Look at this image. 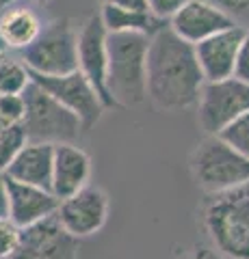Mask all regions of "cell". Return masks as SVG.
<instances>
[{
	"mask_svg": "<svg viewBox=\"0 0 249 259\" xmlns=\"http://www.w3.org/2000/svg\"><path fill=\"white\" fill-rule=\"evenodd\" d=\"M204 76L193 46L163 26L150 37L146 56V93L160 112H180L195 106Z\"/></svg>",
	"mask_w": 249,
	"mask_h": 259,
	"instance_id": "6da1fadb",
	"label": "cell"
},
{
	"mask_svg": "<svg viewBox=\"0 0 249 259\" xmlns=\"http://www.w3.org/2000/svg\"><path fill=\"white\" fill-rule=\"evenodd\" d=\"M199 223L210 246L228 259H249V182L228 192L206 194Z\"/></svg>",
	"mask_w": 249,
	"mask_h": 259,
	"instance_id": "7a4b0ae2",
	"label": "cell"
},
{
	"mask_svg": "<svg viewBox=\"0 0 249 259\" xmlns=\"http://www.w3.org/2000/svg\"><path fill=\"white\" fill-rule=\"evenodd\" d=\"M150 37L134 32L106 35V93L113 106L136 108L148 102L146 56Z\"/></svg>",
	"mask_w": 249,
	"mask_h": 259,
	"instance_id": "3957f363",
	"label": "cell"
},
{
	"mask_svg": "<svg viewBox=\"0 0 249 259\" xmlns=\"http://www.w3.org/2000/svg\"><path fill=\"white\" fill-rule=\"evenodd\" d=\"M189 171L204 194H219L249 182V160L219 136H204L189 156Z\"/></svg>",
	"mask_w": 249,
	"mask_h": 259,
	"instance_id": "277c9868",
	"label": "cell"
},
{
	"mask_svg": "<svg viewBox=\"0 0 249 259\" xmlns=\"http://www.w3.org/2000/svg\"><path fill=\"white\" fill-rule=\"evenodd\" d=\"M28 74L65 76L78 69V28L69 18L50 20L28 48L20 52Z\"/></svg>",
	"mask_w": 249,
	"mask_h": 259,
	"instance_id": "5b68a950",
	"label": "cell"
},
{
	"mask_svg": "<svg viewBox=\"0 0 249 259\" xmlns=\"http://www.w3.org/2000/svg\"><path fill=\"white\" fill-rule=\"evenodd\" d=\"M22 97L26 110H24L20 127L28 143H74L85 130L74 112L61 106L52 95H48L35 82H28V87L22 91Z\"/></svg>",
	"mask_w": 249,
	"mask_h": 259,
	"instance_id": "8992f818",
	"label": "cell"
},
{
	"mask_svg": "<svg viewBox=\"0 0 249 259\" xmlns=\"http://www.w3.org/2000/svg\"><path fill=\"white\" fill-rule=\"evenodd\" d=\"M197 106V123L206 136H219L223 127L249 112V84L238 78L204 82Z\"/></svg>",
	"mask_w": 249,
	"mask_h": 259,
	"instance_id": "52a82bcc",
	"label": "cell"
},
{
	"mask_svg": "<svg viewBox=\"0 0 249 259\" xmlns=\"http://www.w3.org/2000/svg\"><path fill=\"white\" fill-rule=\"evenodd\" d=\"M111 212L109 194L100 186H85L83 190L59 201L57 221L72 238L85 240L104 229Z\"/></svg>",
	"mask_w": 249,
	"mask_h": 259,
	"instance_id": "ba28073f",
	"label": "cell"
},
{
	"mask_svg": "<svg viewBox=\"0 0 249 259\" xmlns=\"http://www.w3.org/2000/svg\"><path fill=\"white\" fill-rule=\"evenodd\" d=\"M28 76H30V82L42 87L61 106H65L69 112H74L85 130L93 127L102 119L104 104L98 97V93H95V89L89 84V80L78 69L65 76H35V74H28Z\"/></svg>",
	"mask_w": 249,
	"mask_h": 259,
	"instance_id": "9c48e42d",
	"label": "cell"
},
{
	"mask_svg": "<svg viewBox=\"0 0 249 259\" xmlns=\"http://www.w3.org/2000/svg\"><path fill=\"white\" fill-rule=\"evenodd\" d=\"M80 240L72 238L59 225L57 216H48L20 233L18 250L11 259H78Z\"/></svg>",
	"mask_w": 249,
	"mask_h": 259,
	"instance_id": "30bf717a",
	"label": "cell"
},
{
	"mask_svg": "<svg viewBox=\"0 0 249 259\" xmlns=\"http://www.w3.org/2000/svg\"><path fill=\"white\" fill-rule=\"evenodd\" d=\"M106 28L98 13L89 15L78 28V71L102 100L104 108H113L106 93Z\"/></svg>",
	"mask_w": 249,
	"mask_h": 259,
	"instance_id": "8fae6325",
	"label": "cell"
},
{
	"mask_svg": "<svg viewBox=\"0 0 249 259\" xmlns=\"http://www.w3.org/2000/svg\"><path fill=\"white\" fill-rule=\"evenodd\" d=\"M245 30L247 28L232 26L228 30H221L217 35L193 46L199 71L204 76V82H217V80L234 78L236 54H238V46L243 41Z\"/></svg>",
	"mask_w": 249,
	"mask_h": 259,
	"instance_id": "7c38bea8",
	"label": "cell"
},
{
	"mask_svg": "<svg viewBox=\"0 0 249 259\" xmlns=\"http://www.w3.org/2000/svg\"><path fill=\"white\" fill-rule=\"evenodd\" d=\"M167 26L175 32L182 41L195 46L204 39L217 35L221 30L236 26L221 9H217L208 0H189L182 9L167 22Z\"/></svg>",
	"mask_w": 249,
	"mask_h": 259,
	"instance_id": "4fadbf2b",
	"label": "cell"
},
{
	"mask_svg": "<svg viewBox=\"0 0 249 259\" xmlns=\"http://www.w3.org/2000/svg\"><path fill=\"white\" fill-rule=\"evenodd\" d=\"M91 171V158L83 147H78L76 143L54 145L50 192L59 201L72 197L85 186H89Z\"/></svg>",
	"mask_w": 249,
	"mask_h": 259,
	"instance_id": "5bb4252c",
	"label": "cell"
},
{
	"mask_svg": "<svg viewBox=\"0 0 249 259\" xmlns=\"http://www.w3.org/2000/svg\"><path fill=\"white\" fill-rule=\"evenodd\" d=\"M5 186H7V199H9V218L20 229L57 214L59 199L50 190L18 184L13 180H7V177H5Z\"/></svg>",
	"mask_w": 249,
	"mask_h": 259,
	"instance_id": "9a60e30c",
	"label": "cell"
},
{
	"mask_svg": "<svg viewBox=\"0 0 249 259\" xmlns=\"http://www.w3.org/2000/svg\"><path fill=\"white\" fill-rule=\"evenodd\" d=\"M52 158H54V145L26 141L22 145V149L15 153V158L11 160V164L7 166V171L3 175L7 180H13L18 184L50 190Z\"/></svg>",
	"mask_w": 249,
	"mask_h": 259,
	"instance_id": "2e32d148",
	"label": "cell"
},
{
	"mask_svg": "<svg viewBox=\"0 0 249 259\" xmlns=\"http://www.w3.org/2000/svg\"><path fill=\"white\" fill-rule=\"evenodd\" d=\"M42 18L26 5L9 7L0 13V39L7 50H24L42 32Z\"/></svg>",
	"mask_w": 249,
	"mask_h": 259,
	"instance_id": "e0dca14e",
	"label": "cell"
},
{
	"mask_svg": "<svg viewBox=\"0 0 249 259\" xmlns=\"http://www.w3.org/2000/svg\"><path fill=\"white\" fill-rule=\"evenodd\" d=\"M98 15L106 32H134V35L152 37L163 26H167V22L154 18L150 11H128V9L102 5Z\"/></svg>",
	"mask_w": 249,
	"mask_h": 259,
	"instance_id": "ac0fdd59",
	"label": "cell"
},
{
	"mask_svg": "<svg viewBox=\"0 0 249 259\" xmlns=\"http://www.w3.org/2000/svg\"><path fill=\"white\" fill-rule=\"evenodd\" d=\"M30 76L20 59L0 54V95H20L28 87Z\"/></svg>",
	"mask_w": 249,
	"mask_h": 259,
	"instance_id": "d6986e66",
	"label": "cell"
},
{
	"mask_svg": "<svg viewBox=\"0 0 249 259\" xmlns=\"http://www.w3.org/2000/svg\"><path fill=\"white\" fill-rule=\"evenodd\" d=\"M219 139L245 160H249V112L234 119L228 127H223L219 132Z\"/></svg>",
	"mask_w": 249,
	"mask_h": 259,
	"instance_id": "ffe728a7",
	"label": "cell"
},
{
	"mask_svg": "<svg viewBox=\"0 0 249 259\" xmlns=\"http://www.w3.org/2000/svg\"><path fill=\"white\" fill-rule=\"evenodd\" d=\"M24 143H26V136H24L20 125H9L0 130V175L7 171V166L11 164V160L22 149Z\"/></svg>",
	"mask_w": 249,
	"mask_h": 259,
	"instance_id": "44dd1931",
	"label": "cell"
},
{
	"mask_svg": "<svg viewBox=\"0 0 249 259\" xmlns=\"http://www.w3.org/2000/svg\"><path fill=\"white\" fill-rule=\"evenodd\" d=\"M22 229L11 218H0V259H11L18 250Z\"/></svg>",
	"mask_w": 249,
	"mask_h": 259,
	"instance_id": "7402d4cb",
	"label": "cell"
},
{
	"mask_svg": "<svg viewBox=\"0 0 249 259\" xmlns=\"http://www.w3.org/2000/svg\"><path fill=\"white\" fill-rule=\"evenodd\" d=\"M24 97L20 95H0V121L3 125H20L24 119Z\"/></svg>",
	"mask_w": 249,
	"mask_h": 259,
	"instance_id": "603a6c76",
	"label": "cell"
},
{
	"mask_svg": "<svg viewBox=\"0 0 249 259\" xmlns=\"http://www.w3.org/2000/svg\"><path fill=\"white\" fill-rule=\"evenodd\" d=\"M208 3L215 5L217 9H221L236 26H249V0H208Z\"/></svg>",
	"mask_w": 249,
	"mask_h": 259,
	"instance_id": "cb8c5ba5",
	"label": "cell"
},
{
	"mask_svg": "<svg viewBox=\"0 0 249 259\" xmlns=\"http://www.w3.org/2000/svg\"><path fill=\"white\" fill-rule=\"evenodd\" d=\"M187 3L189 0H146L148 11L163 22H169Z\"/></svg>",
	"mask_w": 249,
	"mask_h": 259,
	"instance_id": "d4e9b609",
	"label": "cell"
},
{
	"mask_svg": "<svg viewBox=\"0 0 249 259\" xmlns=\"http://www.w3.org/2000/svg\"><path fill=\"white\" fill-rule=\"evenodd\" d=\"M234 78H238L240 82L249 84V30H245L243 41H240V46H238L236 65H234Z\"/></svg>",
	"mask_w": 249,
	"mask_h": 259,
	"instance_id": "484cf974",
	"label": "cell"
},
{
	"mask_svg": "<svg viewBox=\"0 0 249 259\" xmlns=\"http://www.w3.org/2000/svg\"><path fill=\"white\" fill-rule=\"evenodd\" d=\"M184 259H228V257H223L219 250H215L208 244H197V246H193L189 250V255Z\"/></svg>",
	"mask_w": 249,
	"mask_h": 259,
	"instance_id": "4316f807",
	"label": "cell"
},
{
	"mask_svg": "<svg viewBox=\"0 0 249 259\" xmlns=\"http://www.w3.org/2000/svg\"><path fill=\"white\" fill-rule=\"evenodd\" d=\"M102 5L117 7V9H128V11H148L146 0H100Z\"/></svg>",
	"mask_w": 249,
	"mask_h": 259,
	"instance_id": "83f0119b",
	"label": "cell"
},
{
	"mask_svg": "<svg viewBox=\"0 0 249 259\" xmlns=\"http://www.w3.org/2000/svg\"><path fill=\"white\" fill-rule=\"evenodd\" d=\"M0 218H9V199H7V186L3 175H0Z\"/></svg>",
	"mask_w": 249,
	"mask_h": 259,
	"instance_id": "f1b7e54d",
	"label": "cell"
},
{
	"mask_svg": "<svg viewBox=\"0 0 249 259\" xmlns=\"http://www.w3.org/2000/svg\"><path fill=\"white\" fill-rule=\"evenodd\" d=\"M13 3H15V0H0V13L7 11L9 7H13Z\"/></svg>",
	"mask_w": 249,
	"mask_h": 259,
	"instance_id": "f546056e",
	"label": "cell"
},
{
	"mask_svg": "<svg viewBox=\"0 0 249 259\" xmlns=\"http://www.w3.org/2000/svg\"><path fill=\"white\" fill-rule=\"evenodd\" d=\"M22 3L28 7V5H44V3H50V0H22Z\"/></svg>",
	"mask_w": 249,
	"mask_h": 259,
	"instance_id": "4dcf8cb0",
	"label": "cell"
},
{
	"mask_svg": "<svg viewBox=\"0 0 249 259\" xmlns=\"http://www.w3.org/2000/svg\"><path fill=\"white\" fill-rule=\"evenodd\" d=\"M7 52V48H5V44H3V39H0V54H5Z\"/></svg>",
	"mask_w": 249,
	"mask_h": 259,
	"instance_id": "1f68e13d",
	"label": "cell"
}]
</instances>
